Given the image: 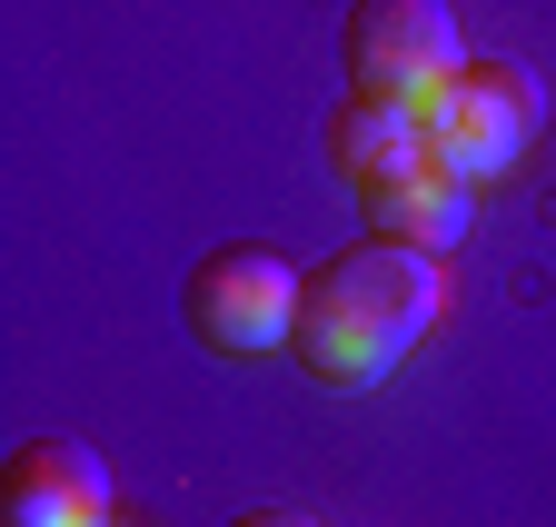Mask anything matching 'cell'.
<instances>
[{
    "instance_id": "obj_1",
    "label": "cell",
    "mask_w": 556,
    "mask_h": 527,
    "mask_svg": "<svg viewBox=\"0 0 556 527\" xmlns=\"http://www.w3.org/2000/svg\"><path fill=\"white\" fill-rule=\"evenodd\" d=\"M438 309H447V259L397 249V239H358V249L318 259V269L299 279L289 349L328 388H368L438 328Z\"/></svg>"
},
{
    "instance_id": "obj_2",
    "label": "cell",
    "mask_w": 556,
    "mask_h": 527,
    "mask_svg": "<svg viewBox=\"0 0 556 527\" xmlns=\"http://www.w3.org/2000/svg\"><path fill=\"white\" fill-rule=\"evenodd\" d=\"M417 120H428V160L457 170V179H497L527 160L536 120H546V90L536 71H517V60H467L457 80H438L428 100H417Z\"/></svg>"
},
{
    "instance_id": "obj_3",
    "label": "cell",
    "mask_w": 556,
    "mask_h": 527,
    "mask_svg": "<svg viewBox=\"0 0 556 527\" xmlns=\"http://www.w3.org/2000/svg\"><path fill=\"white\" fill-rule=\"evenodd\" d=\"M299 279H308V269H289L278 249L229 239V249H208L199 269L179 279V318H189V339H199V349H219V359H258V349H278V339L299 328Z\"/></svg>"
},
{
    "instance_id": "obj_4",
    "label": "cell",
    "mask_w": 556,
    "mask_h": 527,
    "mask_svg": "<svg viewBox=\"0 0 556 527\" xmlns=\"http://www.w3.org/2000/svg\"><path fill=\"white\" fill-rule=\"evenodd\" d=\"M338 60H348V90L417 110L438 80L467 71V40H457V11H447V0H348Z\"/></svg>"
},
{
    "instance_id": "obj_5",
    "label": "cell",
    "mask_w": 556,
    "mask_h": 527,
    "mask_svg": "<svg viewBox=\"0 0 556 527\" xmlns=\"http://www.w3.org/2000/svg\"><path fill=\"white\" fill-rule=\"evenodd\" d=\"M0 527H119L110 517V457L80 438H30L0 457Z\"/></svg>"
},
{
    "instance_id": "obj_6",
    "label": "cell",
    "mask_w": 556,
    "mask_h": 527,
    "mask_svg": "<svg viewBox=\"0 0 556 527\" xmlns=\"http://www.w3.org/2000/svg\"><path fill=\"white\" fill-rule=\"evenodd\" d=\"M328 170L348 189H378V179H407V170H428V120H417L407 100H368V90H348L328 110Z\"/></svg>"
},
{
    "instance_id": "obj_7",
    "label": "cell",
    "mask_w": 556,
    "mask_h": 527,
    "mask_svg": "<svg viewBox=\"0 0 556 527\" xmlns=\"http://www.w3.org/2000/svg\"><path fill=\"white\" fill-rule=\"evenodd\" d=\"M358 210H368V239H397V249H428V259H447L457 239H467V210H477V179H457V170H407V179H378V189H358Z\"/></svg>"
},
{
    "instance_id": "obj_8",
    "label": "cell",
    "mask_w": 556,
    "mask_h": 527,
    "mask_svg": "<svg viewBox=\"0 0 556 527\" xmlns=\"http://www.w3.org/2000/svg\"><path fill=\"white\" fill-rule=\"evenodd\" d=\"M229 527H318L308 507H249V517H229Z\"/></svg>"
}]
</instances>
